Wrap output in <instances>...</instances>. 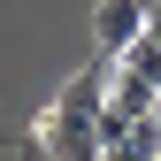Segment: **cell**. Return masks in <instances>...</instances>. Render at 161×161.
I'll return each mask as SVG.
<instances>
[{
    "label": "cell",
    "instance_id": "1",
    "mask_svg": "<svg viewBox=\"0 0 161 161\" xmlns=\"http://www.w3.org/2000/svg\"><path fill=\"white\" fill-rule=\"evenodd\" d=\"M100 115H77V108H46L38 123L23 130V161H100Z\"/></svg>",
    "mask_w": 161,
    "mask_h": 161
},
{
    "label": "cell",
    "instance_id": "2",
    "mask_svg": "<svg viewBox=\"0 0 161 161\" xmlns=\"http://www.w3.org/2000/svg\"><path fill=\"white\" fill-rule=\"evenodd\" d=\"M130 38H146V0H100L92 8V46L100 54H123Z\"/></svg>",
    "mask_w": 161,
    "mask_h": 161
},
{
    "label": "cell",
    "instance_id": "3",
    "mask_svg": "<svg viewBox=\"0 0 161 161\" xmlns=\"http://www.w3.org/2000/svg\"><path fill=\"white\" fill-rule=\"evenodd\" d=\"M108 85H115V54H100V46H92V62L77 69V77H69L62 92H54V108H77V115H100V108H108Z\"/></svg>",
    "mask_w": 161,
    "mask_h": 161
},
{
    "label": "cell",
    "instance_id": "4",
    "mask_svg": "<svg viewBox=\"0 0 161 161\" xmlns=\"http://www.w3.org/2000/svg\"><path fill=\"white\" fill-rule=\"evenodd\" d=\"M108 108L138 123V115H153V108H161V85H146V77H130L123 62H115V85H108Z\"/></svg>",
    "mask_w": 161,
    "mask_h": 161
},
{
    "label": "cell",
    "instance_id": "5",
    "mask_svg": "<svg viewBox=\"0 0 161 161\" xmlns=\"http://www.w3.org/2000/svg\"><path fill=\"white\" fill-rule=\"evenodd\" d=\"M115 62H123L130 77H146V85H161V38H130V46L115 54Z\"/></svg>",
    "mask_w": 161,
    "mask_h": 161
},
{
    "label": "cell",
    "instance_id": "6",
    "mask_svg": "<svg viewBox=\"0 0 161 161\" xmlns=\"http://www.w3.org/2000/svg\"><path fill=\"white\" fill-rule=\"evenodd\" d=\"M123 130H130V115H115V108H100V146H115Z\"/></svg>",
    "mask_w": 161,
    "mask_h": 161
},
{
    "label": "cell",
    "instance_id": "7",
    "mask_svg": "<svg viewBox=\"0 0 161 161\" xmlns=\"http://www.w3.org/2000/svg\"><path fill=\"white\" fill-rule=\"evenodd\" d=\"M146 38H161V0H146Z\"/></svg>",
    "mask_w": 161,
    "mask_h": 161
},
{
    "label": "cell",
    "instance_id": "8",
    "mask_svg": "<svg viewBox=\"0 0 161 161\" xmlns=\"http://www.w3.org/2000/svg\"><path fill=\"white\" fill-rule=\"evenodd\" d=\"M153 161H161V153H153Z\"/></svg>",
    "mask_w": 161,
    "mask_h": 161
}]
</instances>
